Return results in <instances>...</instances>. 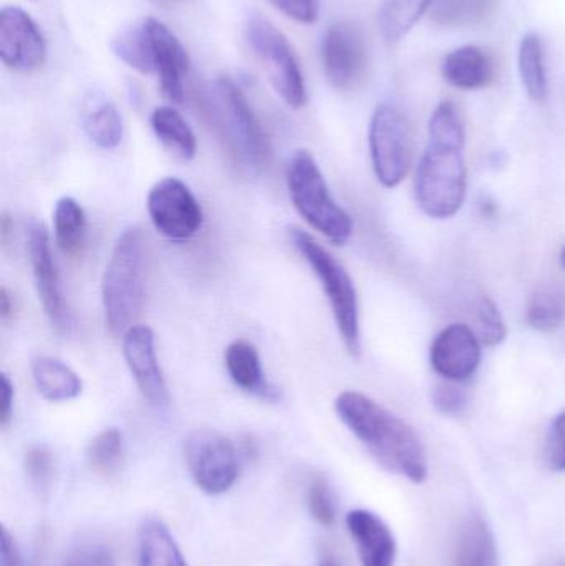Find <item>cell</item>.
I'll return each instance as SVG.
<instances>
[{"instance_id": "43", "label": "cell", "mask_w": 565, "mask_h": 566, "mask_svg": "<svg viewBox=\"0 0 565 566\" xmlns=\"http://www.w3.org/2000/svg\"><path fill=\"white\" fill-rule=\"evenodd\" d=\"M318 566H338V565H337V564H335V562H334V560H324V562H322V564H321V565H318Z\"/></svg>"}, {"instance_id": "11", "label": "cell", "mask_w": 565, "mask_h": 566, "mask_svg": "<svg viewBox=\"0 0 565 566\" xmlns=\"http://www.w3.org/2000/svg\"><path fill=\"white\" fill-rule=\"evenodd\" d=\"M27 251H29L36 295H39L50 325L62 335H70L75 326V319H73L72 310L66 303L65 295H63L62 281H60L59 269L53 259L49 231L42 222L30 221L27 226Z\"/></svg>"}, {"instance_id": "18", "label": "cell", "mask_w": 565, "mask_h": 566, "mask_svg": "<svg viewBox=\"0 0 565 566\" xmlns=\"http://www.w3.org/2000/svg\"><path fill=\"white\" fill-rule=\"evenodd\" d=\"M443 78L458 90H483L494 83L496 60L490 50L480 45H464L444 56L441 63Z\"/></svg>"}, {"instance_id": "20", "label": "cell", "mask_w": 565, "mask_h": 566, "mask_svg": "<svg viewBox=\"0 0 565 566\" xmlns=\"http://www.w3.org/2000/svg\"><path fill=\"white\" fill-rule=\"evenodd\" d=\"M83 132L90 142L102 149H115L122 145L125 126L115 103L102 93H92L83 102L80 113Z\"/></svg>"}, {"instance_id": "28", "label": "cell", "mask_w": 565, "mask_h": 566, "mask_svg": "<svg viewBox=\"0 0 565 566\" xmlns=\"http://www.w3.org/2000/svg\"><path fill=\"white\" fill-rule=\"evenodd\" d=\"M433 0H384L378 10V25L387 42H400L431 9Z\"/></svg>"}, {"instance_id": "42", "label": "cell", "mask_w": 565, "mask_h": 566, "mask_svg": "<svg viewBox=\"0 0 565 566\" xmlns=\"http://www.w3.org/2000/svg\"><path fill=\"white\" fill-rule=\"evenodd\" d=\"M480 211L481 214L486 216V218H493L498 211L496 202H494L493 199L486 198V196H484V198L480 201Z\"/></svg>"}, {"instance_id": "2", "label": "cell", "mask_w": 565, "mask_h": 566, "mask_svg": "<svg viewBox=\"0 0 565 566\" xmlns=\"http://www.w3.org/2000/svg\"><path fill=\"white\" fill-rule=\"evenodd\" d=\"M334 406L338 419L378 464L414 484L427 481V451L415 429L404 419L358 391L341 392Z\"/></svg>"}, {"instance_id": "40", "label": "cell", "mask_w": 565, "mask_h": 566, "mask_svg": "<svg viewBox=\"0 0 565 566\" xmlns=\"http://www.w3.org/2000/svg\"><path fill=\"white\" fill-rule=\"evenodd\" d=\"M13 399H15V389L9 376L2 373L0 376V424L6 428L12 419Z\"/></svg>"}, {"instance_id": "44", "label": "cell", "mask_w": 565, "mask_h": 566, "mask_svg": "<svg viewBox=\"0 0 565 566\" xmlns=\"http://www.w3.org/2000/svg\"><path fill=\"white\" fill-rule=\"evenodd\" d=\"M561 259H563V265L565 268V248L563 249V258H561Z\"/></svg>"}, {"instance_id": "29", "label": "cell", "mask_w": 565, "mask_h": 566, "mask_svg": "<svg viewBox=\"0 0 565 566\" xmlns=\"http://www.w3.org/2000/svg\"><path fill=\"white\" fill-rule=\"evenodd\" d=\"M53 232L60 251L66 255L82 252L86 238L85 211L73 198H62L53 211Z\"/></svg>"}, {"instance_id": "22", "label": "cell", "mask_w": 565, "mask_h": 566, "mask_svg": "<svg viewBox=\"0 0 565 566\" xmlns=\"http://www.w3.org/2000/svg\"><path fill=\"white\" fill-rule=\"evenodd\" d=\"M139 566H188L175 537L159 518H146L138 531Z\"/></svg>"}, {"instance_id": "5", "label": "cell", "mask_w": 565, "mask_h": 566, "mask_svg": "<svg viewBox=\"0 0 565 566\" xmlns=\"http://www.w3.org/2000/svg\"><path fill=\"white\" fill-rule=\"evenodd\" d=\"M285 181L295 211L307 224L334 244H347L354 234V221L335 201L324 172L307 149H299L291 156L285 168Z\"/></svg>"}, {"instance_id": "23", "label": "cell", "mask_w": 565, "mask_h": 566, "mask_svg": "<svg viewBox=\"0 0 565 566\" xmlns=\"http://www.w3.org/2000/svg\"><path fill=\"white\" fill-rule=\"evenodd\" d=\"M151 128L156 138L182 161H191L198 151V139L185 116L172 106H158L151 113Z\"/></svg>"}, {"instance_id": "38", "label": "cell", "mask_w": 565, "mask_h": 566, "mask_svg": "<svg viewBox=\"0 0 565 566\" xmlns=\"http://www.w3.org/2000/svg\"><path fill=\"white\" fill-rule=\"evenodd\" d=\"M66 566H116V562L105 545H86L70 557Z\"/></svg>"}, {"instance_id": "15", "label": "cell", "mask_w": 565, "mask_h": 566, "mask_svg": "<svg viewBox=\"0 0 565 566\" xmlns=\"http://www.w3.org/2000/svg\"><path fill=\"white\" fill-rule=\"evenodd\" d=\"M123 356L143 398L153 408H166L168 385L156 355L155 333L149 326L135 325L123 335Z\"/></svg>"}, {"instance_id": "19", "label": "cell", "mask_w": 565, "mask_h": 566, "mask_svg": "<svg viewBox=\"0 0 565 566\" xmlns=\"http://www.w3.org/2000/svg\"><path fill=\"white\" fill-rule=\"evenodd\" d=\"M224 363L232 382L242 391L264 401L275 402L281 399V389L265 378L258 349L251 343L245 339L232 342L226 348Z\"/></svg>"}, {"instance_id": "13", "label": "cell", "mask_w": 565, "mask_h": 566, "mask_svg": "<svg viewBox=\"0 0 565 566\" xmlns=\"http://www.w3.org/2000/svg\"><path fill=\"white\" fill-rule=\"evenodd\" d=\"M49 46L35 20L20 7L0 12V60L13 72L30 73L45 63Z\"/></svg>"}, {"instance_id": "17", "label": "cell", "mask_w": 565, "mask_h": 566, "mask_svg": "<svg viewBox=\"0 0 565 566\" xmlns=\"http://www.w3.org/2000/svg\"><path fill=\"white\" fill-rule=\"evenodd\" d=\"M348 534L354 538L362 566H395L397 542L390 527L374 512L355 509L347 514Z\"/></svg>"}, {"instance_id": "33", "label": "cell", "mask_w": 565, "mask_h": 566, "mask_svg": "<svg viewBox=\"0 0 565 566\" xmlns=\"http://www.w3.org/2000/svg\"><path fill=\"white\" fill-rule=\"evenodd\" d=\"M307 507L312 518L324 527L335 524V504L324 475H315L307 489Z\"/></svg>"}, {"instance_id": "36", "label": "cell", "mask_w": 565, "mask_h": 566, "mask_svg": "<svg viewBox=\"0 0 565 566\" xmlns=\"http://www.w3.org/2000/svg\"><path fill=\"white\" fill-rule=\"evenodd\" d=\"M546 464L553 472H565V411L551 426L546 441Z\"/></svg>"}, {"instance_id": "24", "label": "cell", "mask_w": 565, "mask_h": 566, "mask_svg": "<svg viewBox=\"0 0 565 566\" xmlns=\"http://www.w3.org/2000/svg\"><path fill=\"white\" fill-rule=\"evenodd\" d=\"M457 566H498L496 542L486 522L478 515L461 528Z\"/></svg>"}, {"instance_id": "31", "label": "cell", "mask_w": 565, "mask_h": 566, "mask_svg": "<svg viewBox=\"0 0 565 566\" xmlns=\"http://www.w3.org/2000/svg\"><path fill=\"white\" fill-rule=\"evenodd\" d=\"M90 469L102 478H113L122 471L125 461V442L116 428L100 432L86 451Z\"/></svg>"}, {"instance_id": "14", "label": "cell", "mask_w": 565, "mask_h": 566, "mask_svg": "<svg viewBox=\"0 0 565 566\" xmlns=\"http://www.w3.org/2000/svg\"><path fill=\"white\" fill-rule=\"evenodd\" d=\"M481 346L480 336L470 326L453 323L441 329L431 343V368L447 381H468L480 368Z\"/></svg>"}, {"instance_id": "1", "label": "cell", "mask_w": 565, "mask_h": 566, "mask_svg": "<svg viewBox=\"0 0 565 566\" xmlns=\"http://www.w3.org/2000/svg\"><path fill=\"white\" fill-rule=\"evenodd\" d=\"M428 133L430 139L415 179L417 201L430 218L450 219L463 208L468 189L467 132L460 108L453 102L440 103Z\"/></svg>"}, {"instance_id": "16", "label": "cell", "mask_w": 565, "mask_h": 566, "mask_svg": "<svg viewBox=\"0 0 565 566\" xmlns=\"http://www.w3.org/2000/svg\"><path fill=\"white\" fill-rule=\"evenodd\" d=\"M149 32L155 55V75L159 78L163 95L171 103L185 98V78L189 73V55L178 36L159 20L148 17Z\"/></svg>"}, {"instance_id": "12", "label": "cell", "mask_w": 565, "mask_h": 566, "mask_svg": "<svg viewBox=\"0 0 565 566\" xmlns=\"http://www.w3.org/2000/svg\"><path fill=\"white\" fill-rule=\"evenodd\" d=\"M322 65L334 88L352 90L364 78L367 70V42L360 27L338 22L328 27L322 39Z\"/></svg>"}, {"instance_id": "41", "label": "cell", "mask_w": 565, "mask_h": 566, "mask_svg": "<svg viewBox=\"0 0 565 566\" xmlns=\"http://www.w3.org/2000/svg\"><path fill=\"white\" fill-rule=\"evenodd\" d=\"M13 312V300L9 290L2 286L0 290V318L7 319Z\"/></svg>"}, {"instance_id": "6", "label": "cell", "mask_w": 565, "mask_h": 566, "mask_svg": "<svg viewBox=\"0 0 565 566\" xmlns=\"http://www.w3.org/2000/svg\"><path fill=\"white\" fill-rule=\"evenodd\" d=\"M289 241L301 258L311 265L315 277L321 281L342 342L347 352L358 358L362 355L360 310H358V295L354 281L344 265L304 229H289Z\"/></svg>"}, {"instance_id": "27", "label": "cell", "mask_w": 565, "mask_h": 566, "mask_svg": "<svg viewBox=\"0 0 565 566\" xmlns=\"http://www.w3.org/2000/svg\"><path fill=\"white\" fill-rule=\"evenodd\" d=\"M521 82L527 95L534 102H544L547 98L546 59H544V43L536 32H527L521 39L520 53H517Z\"/></svg>"}, {"instance_id": "25", "label": "cell", "mask_w": 565, "mask_h": 566, "mask_svg": "<svg viewBox=\"0 0 565 566\" xmlns=\"http://www.w3.org/2000/svg\"><path fill=\"white\" fill-rule=\"evenodd\" d=\"M500 0H433L430 19L447 29L480 25L496 12Z\"/></svg>"}, {"instance_id": "32", "label": "cell", "mask_w": 565, "mask_h": 566, "mask_svg": "<svg viewBox=\"0 0 565 566\" xmlns=\"http://www.w3.org/2000/svg\"><path fill=\"white\" fill-rule=\"evenodd\" d=\"M478 326H480V339L484 346H500L506 339L508 326L501 315L500 306L490 298L483 296L478 305Z\"/></svg>"}, {"instance_id": "37", "label": "cell", "mask_w": 565, "mask_h": 566, "mask_svg": "<svg viewBox=\"0 0 565 566\" xmlns=\"http://www.w3.org/2000/svg\"><path fill=\"white\" fill-rule=\"evenodd\" d=\"M268 2L299 23H314L318 17V0H268Z\"/></svg>"}, {"instance_id": "8", "label": "cell", "mask_w": 565, "mask_h": 566, "mask_svg": "<svg viewBox=\"0 0 565 566\" xmlns=\"http://www.w3.org/2000/svg\"><path fill=\"white\" fill-rule=\"evenodd\" d=\"M372 165L384 188H397L410 171L411 129L404 113L394 105H381L372 116L368 132Z\"/></svg>"}, {"instance_id": "9", "label": "cell", "mask_w": 565, "mask_h": 566, "mask_svg": "<svg viewBox=\"0 0 565 566\" xmlns=\"http://www.w3.org/2000/svg\"><path fill=\"white\" fill-rule=\"evenodd\" d=\"M186 464L195 484L208 495H222L239 478L238 449L211 429L192 432L185 446Z\"/></svg>"}, {"instance_id": "10", "label": "cell", "mask_w": 565, "mask_h": 566, "mask_svg": "<svg viewBox=\"0 0 565 566\" xmlns=\"http://www.w3.org/2000/svg\"><path fill=\"white\" fill-rule=\"evenodd\" d=\"M149 219L163 238L186 242L202 228L201 205L188 185L178 178H165L153 186L146 201Z\"/></svg>"}, {"instance_id": "39", "label": "cell", "mask_w": 565, "mask_h": 566, "mask_svg": "<svg viewBox=\"0 0 565 566\" xmlns=\"http://www.w3.org/2000/svg\"><path fill=\"white\" fill-rule=\"evenodd\" d=\"M0 566H23L19 545L6 527L0 531Z\"/></svg>"}, {"instance_id": "7", "label": "cell", "mask_w": 565, "mask_h": 566, "mask_svg": "<svg viewBox=\"0 0 565 566\" xmlns=\"http://www.w3.org/2000/svg\"><path fill=\"white\" fill-rule=\"evenodd\" d=\"M244 36L274 92L289 108L301 109L307 103V88L287 36L261 15H252L245 22Z\"/></svg>"}, {"instance_id": "3", "label": "cell", "mask_w": 565, "mask_h": 566, "mask_svg": "<svg viewBox=\"0 0 565 566\" xmlns=\"http://www.w3.org/2000/svg\"><path fill=\"white\" fill-rule=\"evenodd\" d=\"M148 252L138 228L125 229L113 245L102 281L103 310L109 333L125 335L142 315Z\"/></svg>"}, {"instance_id": "26", "label": "cell", "mask_w": 565, "mask_h": 566, "mask_svg": "<svg viewBox=\"0 0 565 566\" xmlns=\"http://www.w3.org/2000/svg\"><path fill=\"white\" fill-rule=\"evenodd\" d=\"M113 53L123 63L135 69L143 75L155 73V55H153L151 32L148 20L135 23L128 29L122 30L112 42Z\"/></svg>"}, {"instance_id": "30", "label": "cell", "mask_w": 565, "mask_h": 566, "mask_svg": "<svg viewBox=\"0 0 565 566\" xmlns=\"http://www.w3.org/2000/svg\"><path fill=\"white\" fill-rule=\"evenodd\" d=\"M565 319V293L557 286H543L531 296L526 306V322L540 333H553Z\"/></svg>"}, {"instance_id": "4", "label": "cell", "mask_w": 565, "mask_h": 566, "mask_svg": "<svg viewBox=\"0 0 565 566\" xmlns=\"http://www.w3.org/2000/svg\"><path fill=\"white\" fill-rule=\"evenodd\" d=\"M205 109L238 161L252 171H261L268 165L271 156L268 135L244 93L231 78L221 76L206 90Z\"/></svg>"}, {"instance_id": "35", "label": "cell", "mask_w": 565, "mask_h": 566, "mask_svg": "<svg viewBox=\"0 0 565 566\" xmlns=\"http://www.w3.org/2000/svg\"><path fill=\"white\" fill-rule=\"evenodd\" d=\"M431 402L440 415L457 418L467 411L470 398H468L467 391L458 386V382L444 381L431 392Z\"/></svg>"}, {"instance_id": "34", "label": "cell", "mask_w": 565, "mask_h": 566, "mask_svg": "<svg viewBox=\"0 0 565 566\" xmlns=\"http://www.w3.org/2000/svg\"><path fill=\"white\" fill-rule=\"evenodd\" d=\"M52 452L45 446H33L25 454V474L35 491L45 492L52 481Z\"/></svg>"}, {"instance_id": "21", "label": "cell", "mask_w": 565, "mask_h": 566, "mask_svg": "<svg viewBox=\"0 0 565 566\" xmlns=\"http://www.w3.org/2000/svg\"><path fill=\"white\" fill-rule=\"evenodd\" d=\"M30 368L35 388L46 401H72L82 395V378L62 359L49 355L36 356Z\"/></svg>"}]
</instances>
